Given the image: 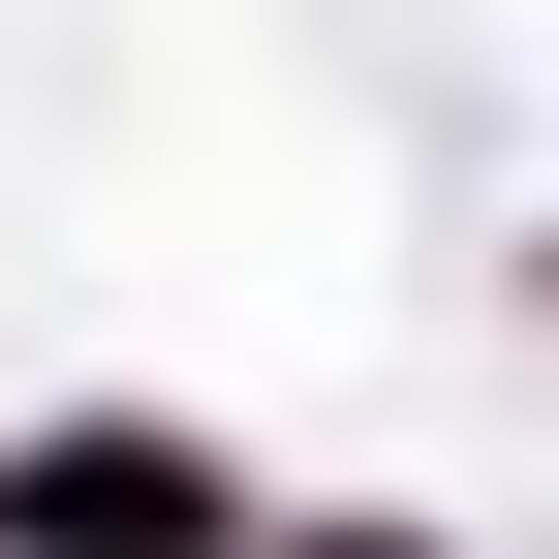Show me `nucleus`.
<instances>
[{"label": "nucleus", "instance_id": "f257e3e1", "mask_svg": "<svg viewBox=\"0 0 559 559\" xmlns=\"http://www.w3.org/2000/svg\"><path fill=\"white\" fill-rule=\"evenodd\" d=\"M0 528H32V559H218V466H187V436H32Z\"/></svg>", "mask_w": 559, "mask_h": 559}]
</instances>
